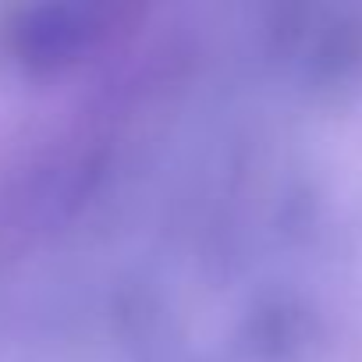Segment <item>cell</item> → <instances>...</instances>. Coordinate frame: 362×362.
<instances>
[{"instance_id":"1","label":"cell","mask_w":362,"mask_h":362,"mask_svg":"<svg viewBox=\"0 0 362 362\" xmlns=\"http://www.w3.org/2000/svg\"><path fill=\"white\" fill-rule=\"evenodd\" d=\"M103 36V11L93 4L22 8L11 25V54L33 71H61L82 61Z\"/></svg>"}]
</instances>
